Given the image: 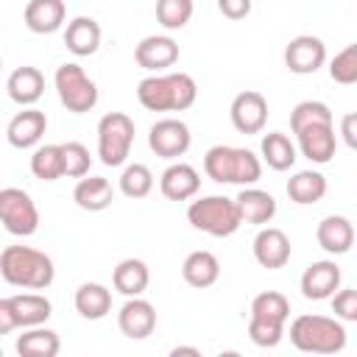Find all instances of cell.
Here are the masks:
<instances>
[{
	"label": "cell",
	"instance_id": "obj_1",
	"mask_svg": "<svg viewBox=\"0 0 357 357\" xmlns=\"http://www.w3.org/2000/svg\"><path fill=\"white\" fill-rule=\"evenodd\" d=\"M195 98L198 84L190 73H151L137 84V100L148 112H184Z\"/></svg>",
	"mask_w": 357,
	"mask_h": 357
},
{
	"label": "cell",
	"instance_id": "obj_2",
	"mask_svg": "<svg viewBox=\"0 0 357 357\" xmlns=\"http://www.w3.org/2000/svg\"><path fill=\"white\" fill-rule=\"evenodd\" d=\"M0 276L22 290H47L56 279V265L39 248L8 245L0 254Z\"/></svg>",
	"mask_w": 357,
	"mask_h": 357
},
{
	"label": "cell",
	"instance_id": "obj_3",
	"mask_svg": "<svg viewBox=\"0 0 357 357\" xmlns=\"http://www.w3.org/2000/svg\"><path fill=\"white\" fill-rule=\"evenodd\" d=\"M204 173L218 184H237L248 187L257 184L262 176V162L248 148L234 145H212L204 153Z\"/></svg>",
	"mask_w": 357,
	"mask_h": 357
},
{
	"label": "cell",
	"instance_id": "obj_4",
	"mask_svg": "<svg viewBox=\"0 0 357 357\" xmlns=\"http://www.w3.org/2000/svg\"><path fill=\"white\" fill-rule=\"evenodd\" d=\"M290 343L307 354H337L346 346V326L329 315H298L290 324Z\"/></svg>",
	"mask_w": 357,
	"mask_h": 357
},
{
	"label": "cell",
	"instance_id": "obj_5",
	"mask_svg": "<svg viewBox=\"0 0 357 357\" xmlns=\"http://www.w3.org/2000/svg\"><path fill=\"white\" fill-rule=\"evenodd\" d=\"M187 220L192 229L209 237H231L243 226L234 198H226V195H204L190 201Z\"/></svg>",
	"mask_w": 357,
	"mask_h": 357
},
{
	"label": "cell",
	"instance_id": "obj_6",
	"mask_svg": "<svg viewBox=\"0 0 357 357\" xmlns=\"http://www.w3.org/2000/svg\"><path fill=\"white\" fill-rule=\"evenodd\" d=\"M134 120L126 112H109L98 123V156L106 167H123L134 145Z\"/></svg>",
	"mask_w": 357,
	"mask_h": 357
},
{
	"label": "cell",
	"instance_id": "obj_7",
	"mask_svg": "<svg viewBox=\"0 0 357 357\" xmlns=\"http://www.w3.org/2000/svg\"><path fill=\"white\" fill-rule=\"evenodd\" d=\"M59 100L73 114H86L98 106V84L86 75V70L75 61H64L53 75Z\"/></svg>",
	"mask_w": 357,
	"mask_h": 357
},
{
	"label": "cell",
	"instance_id": "obj_8",
	"mask_svg": "<svg viewBox=\"0 0 357 357\" xmlns=\"http://www.w3.org/2000/svg\"><path fill=\"white\" fill-rule=\"evenodd\" d=\"M0 223L14 237H31L39 229V209L33 198L20 187L0 190Z\"/></svg>",
	"mask_w": 357,
	"mask_h": 357
},
{
	"label": "cell",
	"instance_id": "obj_9",
	"mask_svg": "<svg viewBox=\"0 0 357 357\" xmlns=\"http://www.w3.org/2000/svg\"><path fill=\"white\" fill-rule=\"evenodd\" d=\"M192 134L190 126L178 117H162L148 131V148L162 159H178L190 151Z\"/></svg>",
	"mask_w": 357,
	"mask_h": 357
},
{
	"label": "cell",
	"instance_id": "obj_10",
	"mask_svg": "<svg viewBox=\"0 0 357 357\" xmlns=\"http://www.w3.org/2000/svg\"><path fill=\"white\" fill-rule=\"evenodd\" d=\"M324 61H326V45L321 36L298 33L284 47V67L296 75H312L324 67Z\"/></svg>",
	"mask_w": 357,
	"mask_h": 357
},
{
	"label": "cell",
	"instance_id": "obj_11",
	"mask_svg": "<svg viewBox=\"0 0 357 357\" xmlns=\"http://www.w3.org/2000/svg\"><path fill=\"white\" fill-rule=\"evenodd\" d=\"M229 117L231 126L240 134H259L268 123V100L262 92L257 89H245L240 95H234L231 106H229Z\"/></svg>",
	"mask_w": 357,
	"mask_h": 357
},
{
	"label": "cell",
	"instance_id": "obj_12",
	"mask_svg": "<svg viewBox=\"0 0 357 357\" xmlns=\"http://www.w3.org/2000/svg\"><path fill=\"white\" fill-rule=\"evenodd\" d=\"M343 282V273H340V265L335 259H318V262H310L301 273V296L310 298V301H324L329 298Z\"/></svg>",
	"mask_w": 357,
	"mask_h": 357
},
{
	"label": "cell",
	"instance_id": "obj_13",
	"mask_svg": "<svg viewBox=\"0 0 357 357\" xmlns=\"http://www.w3.org/2000/svg\"><path fill=\"white\" fill-rule=\"evenodd\" d=\"M293 134L298 139L301 156H307L312 165L332 162V156L337 151V137H335V126L332 123H312V126H304V128H298Z\"/></svg>",
	"mask_w": 357,
	"mask_h": 357
},
{
	"label": "cell",
	"instance_id": "obj_14",
	"mask_svg": "<svg viewBox=\"0 0 357 357\" xmlns=\"http://www.w3.org/2000/svg\"><path fill=\"white\" fill-rule=\"evenodd\" d=\"M117 326L131 340H145L156 329V310L142 296H128L117 312Z\"/></svg>",
	"mask_w": 357,
	"mask_h": 357
},
{
	"label": "cell",
	"instance_id": "obj_15",
	"mask_svg": "<svg viewBox=\"0 0 357 357\" xmlns=\"http://www.w3.org/2000/svg\"><path fill=\"white\" fill-rule=\"evenodd\" d=\"M290 254H293V245H290V237L276 229V226H262L254 237V259L268 268V271H279L290 262Z\"/></svg>",
	"mask_w": 357,
	"mask_h": 357
},
{
	"label": "cell",
	"instance_id": "obj_16",
	"mask_svg": "<svg viewBox=\"0 0 357 357\" xmlns=\"http://www.w3.org/2000/svg\"><path fill=\"white\" fill-rule=\"evenodd\" d=\"M45 131H47V117H45V112H39V109H33V106H22V112H17V114L8 120V126H6V139H8V145L25 151V148L39 145V139L45 137Z\"/></svg>",
	"mask_w": 357,
	"mask_h": 357
},
{
	"label": "cell",
	"instance_id": "obj_17",
	"mask_svg": "<svg viewBox=\"0 0 357 357\" xmlns=\"http://www.w3.org/2000/svg\"><path fill=\"white\" fill-rule=\"evenodd\" d=\"M134 59L148 73H165L167 67H173L178 61V45L170 36L153 33V36L139 39V45L134 47Z\"/></svg>",
	"mask_w": 357,
	"mask_h": 357
},
{
	"label": "cell",
	"instance_id": "obj_18",
	"mask_svg": "<svg viewBox=\"0 0 357 357\" xmlns=\"http://www.w3.org/2000/svg\"><path fill=\"white\" fill-rule=\"evenodd\" d=\"M198 190H201V176L187 162H173L159 176V192L167 201H190L198 195Z\"/></svg>",
	"mask_w": 357,
	"mask_h": 357
},
{
	"label": "cell",
	"instance_id": "obj_19",
	"mask_svg": "<svg viewBox=\"0 0 357 357\" xmlns=\"http://www.w3.org/2000/svg\"><path fill=\"white\" fill-rule=\"evenodd\" d=\"M237 204V212H240V220L243 223H251V226H265L276 218V198L268 192V190H259L254 184L243 187L234 198Z\"/></svg>",
	"mask_w": 357,
	"mask_h": 357
},
{
	"label": "cell",
	"instance_id": "obj_20",
	"mask_svg": "<svg viewBox=\"0 0 357 357\" xmlns=\"http://www.w3.org/2000/svg\"><path fill=\"white\" fill-rule=\"evenodd\" d=\"M315 240L332 257L349 254L354 245V223L346 215H326L315 229Z\"/></svg>",
	"mask_w": 357,
	"mask_h": 357
},
{
	"label": "cell",
	"instance_id": "obj_21",
	"mask_svg": "<svg viewBox=\"0 0 357 357\" xmlns=\"http://www.w3.org/2000/svg\"><path fill=\"white\" fill-rule=\"evenodd\" d=\"M6 92H8V98L17 106H33L45 95V75H42V70L31 67V64L17 67L8 75V81H6Z\"/></svg>",
	"mask_w": 357,
	"mask_h": 357
},
{
	"label": "cell",
	"instance_id": "obj_22",
	"mask_svg": "<svg viewBox=\"0 0 357 357\" xmlns=\"http://www.w3.org/2000/svg\"><path fill=\"white\" fill-rule=\"evenodd\" d=\"M64 17H67L64 0H28L22 11L25 28L33 33H56L64 25Z\"/></svg>",
	"mask_w": 357,
	"mask_h": 357
},
{
	"label": "cell",
	"instance_id": "obj_23",
	"mask_svg": "<svg viewBox=\"0 0 357 357\" xmlns=\"http://www.w3.org/2000/svg\"><path fill=\"white\" fill-rule=\"evenodd\" d=\"M100 39H103V31H100L98 20H92V17H73L67 22V28H64V47L73 56H92V53H98Z\"/></svg>",
	"mask_w": 357,
	"mask_h": 357
},
{
	"label": "cell",
	"instance_id": "obj_24",
	"mask_svg": "<svg viewBox=\"0 0 357 357\" xmlns=\"http://www.w3.org/2000/svg\"><path fill=\"white\" fill-rule=\"evenodd\" d=\"M181 276H184V282H187L190 287H198V290L212 287V284L218 282V276H220V262H218V257H215L212 251H206V248L190 251V254L184 257V262H181Z\"/></svg>",
	"mask_w": 357,
	"mask_h": 357
},
{
	"label": "cell",
	"instance_id": "obj_25",
	"mask_svg": "<svg viewBox=\"0 0 357 357\" xmlns=\"http://www.w3.org/2000/svg\"><path fill=\"white\" fill-rule=\"evenodd\" d=\"M73 201L86 212H103L114 201V187L103 176H89V178L81 176V181L73 190Z\"/></svg>",
	"mask_w": 357,
	"mask_h": 357
},
{
	"label": "cell",
	"instance_id": "obj_26",
	"mask_svg": "<svg viewBox=\"0 0 357 357\" xmlns=\"http://www.w3.org/2000/svg\"><path fill=\"white\" fill-rule=\"evenodd\" d=\"M75 312L86 321H100L112 312V290L100 282H84L75 290Z\"/></svg>",
	"mask_w": 357,
	"mask_h": 357
},
{
	"label": "cell",
	"instance_id": "obj_27",
	"mask_svg": "<svg viewBox=\"0 0 357 357\" xmlns=\"http://www.w3.org/2000/svg\"><path fill=\"white\" fill-rule=\"evenodd\" d=\"M8 304L14 310V318H17L20 329L39 326L53 315V304L45 293H17V296H8Z\"/></svg>",
	"mask_w": 357,
	"mask_h": 357
},
{
	"label": "cell",
	"instance_id": "obj_28",
	"mask_svg": "<svg viewBox=\"0 0 357 357\" xmlns=\"http://www.w3.org/2000/svg\"><path fill=\"white\" fill-rule=\"evenodd\" d=\"M14 349L20 357H56L61 349V340H59V332L39 324V326H25Z\"/></svg>",
	"mask_w": 357,
	"mask_h": 357
},
{
	"label": "cell",
	"instance_id": "obj_29",
	"mask_svg": "<svg viewBox=\"0 0 357 357\" xmlns=\"http://www.w3.org/2000/svg\"><path fill=\"white\" fill-rule=\"evenodd\" d=\"M151 282V271L142 259L137 257H128L123 262H117V268L112 271V287L120 293V296H142L145 287Z\"/></svg>",
	"mask_w": 357,
	"mask_h": 357
},
{
	"label": "cell",
	"instance_id": "obj_30",
	"mask_svg": "<svg viewBox=\"0 0 357 357\" xmlns=\"http://www.w3.org/2000/svg\"><path fill=\"white\" fill-rule=\"evenodd\" d=\"M259 153H262V162H265L271 170H276V173L290 170V167L296 165V159H298L296 145H293L290 137L282 134V131H271V134H265L262 142H259Z\"/></svg>",
	"mask_w": 357,
	"mask_h": 357
},
{
	"label": "cell",
	"instance_id": "obj_31",
	"mask_svg": "<svg viewBox=\"0 0 357 357\" xmlns=\"http://www.w3.org/2000/svg\"><path fill=\"white\" fill-rule=\"evenodd\" d=\"M326 195V176L318 170H298L287 181V198L298 206L318 204Z\"/></svg>",
	"mask_w": 357,
	"mask_h": 357
},
{
	"label": "cell",
	"instance_id": "obj_32",
	"mask_svg": "<svg viewBox=\"0 0 357 357\" xmlns=\"http://www.w3.org/2000/svg\"><path fill=\"white\" fill-rule=\"evenodd\" d=\"M248 318L284 326L287 318H290V301H287V296H282L279 290H262V293H257V296L251 298Z\"/></svg>",
	"mask_w": 357,
	"mask_h": 357
},
{
	"label": "cell",
	"instance_id": "obj_33",
	"mask_svg": "<svg viewBox=\"0 0 357 357\" xmlns=\"http://www.w3.org/2000/svg\"><path fill=\"white\" fill-rule=\"evenodd\" d=\"M31 173L42 181H59L64 178V159H61V145H39L31 156Z\"/></svg>",
	"mask_w": 357,
	"mask_h": 357
},
{
	"label": "cell",
	"instance_id": "obj_34",
	"mask_svg": "<svg viewBox=\"0 0 357 357\" xmlns=\"http://www.w3.org/2000/svg\"><path fill=\"white\" fill-rule=\"evenodd\" d=\"M151 190H153V173H151L148 165L131 162V165L123 167V173H120V192L126 198L139 201V198L151 195Z\"/></svg>",
	"mask_w": 357,
	"mask_h": 357
},
{
	"label": "cell",
	"instance_id": "obj_35",
	"mask_svg": "<svg viewBox=\"0 0 357 357\" xmlns=\"http://www.w3.org/2000/svg\"><path fill=\"white\" fill-rule=\"evenodd\" d=\"M192 0H156V22L165 31H178L192 20Z\"/></svg>",
	"mask_w": 357,
	"mask_h": 357
},
{
	"label": "cell",
	"instance_id": "obj_36",
	"mask_svg": "<svg viewBox=\"0 0 357 357\" xmlns=\"http://www.w3.org/2000/svg\"><path fill=\"white\" fill-rule=\"evenodd\" d=\"M61 159H64V176L67 178H81L89 173L92 167V156H89V148L84 142H61Z\"/></svg>",
	"mask_w": 357,
	"mask_h": 357
},
{
	"label": "cell",
	"instance_id": "obj_37",
	"mask_svg": "<svg viewBox=\"0 0 357 357\" xmlns=\"http://www.w3.org/2000/svg\"><path fill=\"white\" fill-rule=\"evenodd\" d=\"M329 78L343 86L357 84V45H346L340 53H335L329 61Z\"/></svg>",
	"mask_w": 357,
	"mask_h": 357
},
{
	"label": "cell",
	"instance_id": "obj_38",
	"mask_svg": "<svg viewBox=\"0 0 357 357\" xmlns=\"http://www.w3.org/2000/svg\"><path fill=\"white\" fill-rule=\"evenodd\" d=\"M312 123H332V112L324 100H301L293 106L290 112V128L298 131L304 126H312Z\"/></svg>",
	"mask_w": 357,
	"mask_h": 357
},
{
	"label": "cell",
	"instance_id": "obj_39",
	"mask_svg": "<svg viewBox=\"0 0 357 357\" xmlns=\"http://www.w3.org/2000/svg\"><path fill=\"white\" fill-rule=\"evenodd\" d=\"M248 337H251V343H257V346H262V349H273V346H279V340L284 337V326L248 318Z\"/></svg>",
	"mask_w": 357,
	"mask_h": 357
},
{
	"label": "cell",
	"instance_id": "obj_40",
	"mask_svg": "<svg viewBox=\"0 0 357 357\" xmlns=\"http://www.w3.org/2000/svg\"><path fill=\"white\" fill-rule=\"evenodd\" d=\"M332 312L337 321H357V290L354 287H337L332 296Z\"/></svg>",
	"mask_w": 357,
	"mask_h": 357
},
{
	"label": "cell",
	"instance_id": "obj_41",
	"mask_svg": "<svg viewBox=\"0 0 357 357\" xmlns=\"http://www.w3.org/2000/svg\"><path fill=\"white\" fill-rule=\"evenodd\" d=\"M218 11L229 20H243L251 14V0H218Z\"/></svg>",
	"mask_w": 357,
	"mask_h": 357
},
{
	"label": "cell",
	"instance_id": "obj_42",
	"mask_svg": "<svg viewBox=\"0 0 357 357\" xmlns=\"http://www.w3.org/2000/svg\"><path fill=\"white\" fill-rule=\"evenodd\" d=\"M14 329H20L17 326V318H14V310H11L8 298H0V335H8Z\"/></svg>",
	"mask_w": 357,
	"mask_h": 357
},
{
	"label": "cell",
	"instance_id": "obj_43",
	"mask_svg": "<svg viewBox=\"0 0 357 357\" xmlns=\"http://www.w3.org/2000/svg\"><path fill=\"white\" fill-rule=\"evenodd\" d=\"M354 126H357V114H354V112L343 114V120H340V134H343V139H346L349 148H357V131H354Z\"/></svg>",
	"mask_w": 357,
	"mask_h": 357
},
{
	"label": "cell",
	"instance_id": "obj_44",
	"mask_svg": "<svg viewBox=\"0 0 357 357\" xmlns=\"http://www.w3.org/2000/svg\"><path fill=\"white\" fill-rule=\"evenodd\" d=\"M170 354H173V357H178V354H192V357H201V351H198L195 346H176V349H170Z\"/></svg>",
	"mask_w": 357,
	"mask_h": 357
},
{
	"label": "cell",
	"instance_id": "obj_45",
	"mask_svg": "<svg viewBox=\"0 0 357 357\" xmlns=\"http://www.w3.org/2000/svg\"><path fill=\"white\" fill-rule=\"evenodd\" d=\"M0 357H3V346H0Z\"/></svg>",
	"mask_w": 357,
	"mask_h": 357
},
{
	"label": "cell",
	"instance_id": "obj_46",
	"mask_svg": "<svg viewBox=\"0 0 357 357\" xmlns=\"http://www.w3.org/2000/svg\"><path fill=\"white\" fill-rule=\"evenodd\" d=\"M0 67H3V59H0Z\"/></svg>",
	"mask_w": 357,
	"mask_h": 357
}]
</instances>
